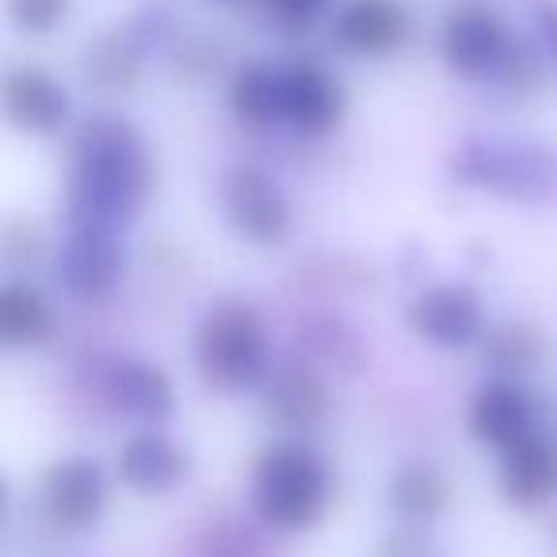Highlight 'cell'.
<instances>
[{"instance_id":"7","label":"cell","mask_w":557,"mask_h":557,"mask_svg":"<svg viewBox=\"0 0 557 557\" xmlns=\"http://www.w3.org/2000/svg\"><path fill=\"white\" fill-rule=\"evenodd\" d=\"M409 329L440 351L470 348L485 336V306L466 283H432L409 302Z\"/></svg>"},{"instance_id":"19","label":"cell","mask_w":557,"mask_h":557,"mask_svg":"<svg viewBox=\"0 0 557 557\" xmlns=\"http://www.w3.org/2000/svg\"><path fill=\"white\" fill-rule=\"evenodd\" d=\"M141 58L126 32H103L81 50V77L100 96H131L141 81Z\"/></svg>"},{"instance_id":"11","label":"cell","mask_w":557,"mask_h":557,"mask_svg":"<svg viewBox=\"0 0 557 557\" xmlns=\"http://www.w3.org/2000/svg\"><path fill=\"white\" fill-rule=\"evenodd\" d=\"M263 420L287 435H306L333 412L329 382L306 363H283L260 386Z\"/></svg>"},{"instance_id":"15","label":"cell","mask_w":557,"mask_h":557,"mask_svg":"<svg viewBox=\"0 0 557 557\" xmlns=\"http://www.w3.org/2000/svg\"><path fill=\"white\" fill-rule=\"evenodd\" d=\"M103 397L111 409L123 417L146 420V424H164L176 412V386H172L169 371L146 359H123L108 371L103 379Z\"/></svg>"},{"instance_id":"1","label":"cell","mask_w":557,"mask_h":557,"mask_svg":"<svg viewBox=\"0 0 557 557\" xmlns=\"http://www.w3.org/2000/svg\"><path fill=\"white\" fill-rule=\"evenodd\" d=\"M157 187V164L141 131L123 115H92L77 126L70 169V222L131 225Z\"/></svg>"},{"instance_id":"22","label":"cell","mask_w":557,"mask_h":557,"mask_svg":"<svg viewBox=\"0 0 557 557\" xmlns=\"http://www.w3.org/2000/svg\"><path fill=\"white\" fill-rule=\"evenodd\" d=\"M54 336V310L42 290L27 283H9L0 290V341L9 348H39Z\"/></svg>"},{"instance_id":"2","label":"cell","mask_w":557,"mask_h":557,"mask_svg":"<svg viewBox=\"0 0 557 557\" xmlns=\"http://www.w3.org/2000/svg\"><path fill=\"white\" fill-rule=\"evenodd\" d=\"M195 367L218 394L260 389L271 374V344L263 318L245 298H222L195 325Z\"/></svg>"},{"instance_id":"14","label":"cell","mask_w":557,"mask_h":557,"mask_svg":"<svg viewBox=\"0 0 557 557\" xmlns=\"http://www.w3.org/2000/svg\"><path fill=\"white\" fill-rule=\"evenodd\" d=\"M470 432L481 447L511 450L534 432V405L519 382L496 379L481 386L470 401Z\"/></svg>"},{"instance_id":"9","label":"cell","mask_w":557,"mask_h":557,"mask_svg":"<svg viewBox=\"0 0 557 557\" xmlns=\"http://www.w3.org/2000/svg\"><path fill=\"white\" fill-rule=\"evenodd\" d=\"M126 268L123 245H119L115 225H96V222H73L70 237L58 256V275L62 287L81 302H96V298L111 295Z\"/></svg>"},{"instance_id":"4","label":"cell","mask_w":557,"mask_h":557,"mask_svg":"<svg viewBox=\"0 0 557 557\" xmlns=\"http://www.w3.org/2000/svg\"><path fill=\"white\" fill-rule=\"evenodd\" d=\"M450 176L508 202H557V153L539 141L470 138L450 157Z\"/></svg>"},{"instance_id":"3","label":"cell","mask_w":557,"mask_h":557,"mask_svg":"<svg viewBox=\"0 0 557 557\" xmlns=\"http://www.w3.org/2000/svg\"><path fill=\"white\" fill-rule=\"evenodd\" d=\"M333 500V470L306 443H275L252 466V508L271 531H310Z\"/></svg>"},{"instance_id":"16","label":"cell","mask_w":557,"mask_h":557,"mask_svg":"<svg viewBox=\"0 0 557 557\" xmlns=\"http://www.w3.org/2000/svg\"><path fill=\"white\" fill-rule=\"evenodd\" d=\"M115 470L141 496H169L187 481V455L161 432H141L119 450Z\"/></svg>"},{"instance_id":"21","label":"cell","mask_w":557,"mask_h":557,"mask_svg":"<svg viewBox=\"0 0 557 557\" xmlns=\"http://www.w3.org/2000/svg\"><path fill=\"white\" fill-rule=\"evenodd\" d=\"M450 504V481L447 473L435 462H405L401 470L389 481V508L397 516H405L409 523H424V519H435L440 511H447Z\"/></svg>"},{"instance_id":"27","label":"cell","mask_w":557,"mask_h":557,"mask_svg":"<svg viewBox=\"0 0 557 557\" xmlns=\"http://www.w3.org/2000/svg\"><path fill=\"white\" fill-rule=\"evenodd\" d=\"M126 35H131L134 47H138L141 54H149V47L161 50V47H169V42L176 39V24H172V16L164 9H146V12H138V16L131 20Z\"/></svg>"},{"instance_id":"6","label":"cell","mask_w":557,"mask_h":557,"mask_svg":"<svg viewBox=\"0 0 557 557\" xmlns=\"http://www.w3.org/2000/svg\"><path fill=\"white\" fill-rule=\"evenodd\" d=\"M222 214L237 237L260 248L283 245L295 225L287 191L256 164H233L222 176Z\"/></svg>"},{"instance_id":"8","label":"cell","mask_w":557,"mask_h":557,"mask_svg":"<svg viewBox=\"0 0 557 557\" xmlns=\"http://www.w3.org/2000/svg\"><path fill=\"white\" fill-rule=\"evenodd\" d=\"M39 496H42V511H47V519L54 527H62V531H88L108 511L111 485L96 458L73 455L47 466Z\"/></svg>"},{"instance_id":"28","label":"cell","mask_w":557,"mask_h":557,"mask_svg":"<svg viewBox=\"0 0 557 557\" xmlns=\"http://www.w3.org/2000/svg\"><path fill=\"white\" fill-rule=\"evenodd\" d=\"M263 9H268V16L278 20V24L310 27L313 20H321L333 9V0H263Z\"/></svg>"},{"instance_id":"26","label":"cell","mask_w":557,"mask_h":557,"mask_svg":"<svg viewBox=\"0 0 557 557\" xmlns=\"http://www.w3.org/2000/svg\"><path fill=\"white\" fill-rule=\"evenodd\" d=\"M199 557H260V546L248 539L240 523H218L202 534Z\"/></svg>"},{"instance_id":"29","label":"cell","mask_w":557,"mask_h":557,"mask_svg":"<svg viewBox=\"0 0 557 557\" xmlns=\"http://www.w3.org/2000/svg\"><path fill=\"white\" fill-rule=\"evenodd\" d=\"M531 27H534V39H539L542 54L557 62V0H534Z\"/></svg>"},{"instance_id":"12","label":"cell","mask_w":557,"mask_h":557,"mask_svg":"<svg viewBox=\"0 0 557 557\" xmlns=\"http://www.w3.org/2000/svg\"><path fill=\"white\" fill-rule=\"evenodd\" d=\"M0 103H4V119L32 138L58 134L70 123L73 111L65 85L42 65H12L4 73V85H0Z\"/></svg>"},{"instance_id":"20","label":"cell","mask_w":557,"mask_h":557,"mask_svg":"<svg viewBox=\"0 0 557 557\" xmlns=\"http://www.w3.org/2000/svg\"><path fill=\"white\" fill-rule=\"evenodd\" d=\"M478 344H481V363H485L496 379H508V382L534 374L549 351L542 329L531 325V321H504V325H493V329H485V336H481Z\"/></svg>"},{"instance_id":"18","label":"cell","mask_w":557,"mask_h":557,"mask_svg":"<svg viewBox=\"0 0 557 557\" xmlns=\"http://www.w3.org/2000/svg\"><path fill=\"white\" fill-rule=\"evenodd\" d=\"M230 111L248 131H268L283 123V65L240 62L230 77Z\"/></svg>"},{"instance_id":"17","label":"cell","mask_w":557,"mask_h":557,"mask_svg":"<svg viewBox=\"0 0 557 557\" xmlns=\"http://www.w3.org/2000/svg\"><path fill=\"white\" fill-rule=\"evenodd\" d=\"M500 493L516 508H542L557 496V440L531 432L523 443L504 450Z\"/></svg>"},{"instance_id":"13","label":"cell","mask_w":557,"mask_h":557,"mask_svg":"<svg viewBox=\"0 0 557 557\" xmlns=\"http://www.w3.org/2000/svg\"><path fill=\"white\" fill-rule=\"evenodd\" d=\"M409 27L401 0H344L333 16V42L356 58H389L405 47Z\"/></svg>"},{"instance_id":"25","label":"cell","mask_w":557,"mask_h":557,"mask_svg":"<svg viewBox=\"0 0 557 557\" xmlns=\"http://www.w3.org/2000/svg\"><path fill=\"white\" fill-rule=\"evenodd\" d=\"M73 0H9V20L24 35H54L70 20Z\"/></svg>"},{"instance_id":"30","label":"cell","mask_w":557,"mask_h":557,"mask_svg":"<svg viewBox=\"0 0 557 557\" xmlns=\"http://www.w3.org/2000/svg\"><path fill=\"white\" fill-rule=\"evenodd\" d=\"M379 557H428V546L417 534H389V539L382 542Z\"/></svg>"},{"instance_id":"24","label":"cell","mask_w":557,"mask_h":557,"mask_svg":"<svg viewBox=\"0 0 557 557\" xmlns=\"http://www.w3.org/2000/svg\"><path fill=\"white\" fill-rule=\"evenodd\" d=\"M42 252H47V240H42V230L27 218H12L0 233V260L9 271H32L42 263Z\"/></svg>"},{"instance_id":"5","label":"cell","mask_w":557,"mask_h":557,"mask_svg":"<svg viewBox=\"0 0 557 557\" xmlns=\"http://www.w3.org/2000/svg\"><path fill=\"white\" fill-rule=\"evenodd\" d=\"M516 50V32L508 20L488 4H458L447 12L440 32V58L447 65L450 77L466 81V85H481V81H496Z\"/></svg>"},{"instance_id":"23","label":"cell","mask_w":557,"mask_h":557,"mask_svg":"<svg viewBox=\"0 0 557 557\" xmlns=\"http://www.w3.org/2000/svg\"><path fill=\"white\" fill-rule=\"evenodd\" d=\"M302 344H310V356L329 359V363H336L341 371H356L359 356H363V348H359V336L351 333L341 318H333V313H321V318H313L310 325L302 329Z\"/></svg>"},{"instance_id":"10","label":"cell","mask_w":557,"mask_h":557,"mask_svg":"<svg viewBox=\"0 0 557 557\" xmlns=\"http://www.w3.org/2000/svg\"><path fill=\"white\" fill-rule=\"evenodd\" d=\"M348 111V92L341 77L321 62L283 65V126L302 138H321L336 131Z\"/></svg>"}]
</instances>
